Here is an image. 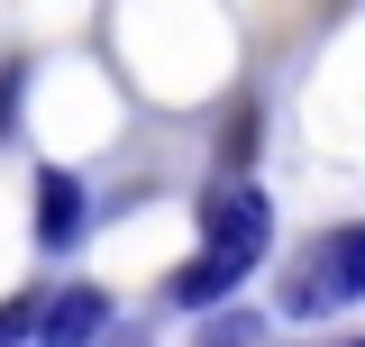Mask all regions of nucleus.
I'll return each instance as SVG.
<instances>
[{"instance_id":"f257e3e1","label":"nucleus","mask_w":365,"mask_h":347,"mask_svg":"<svg viewBox=\"0 0 365 347\" xmlns=\"http://www.w3.org/2000/svg\"><path fill=\"white\" fill-rule=\"evenodd\" d=\"M265 247H274V201L256 192V183H228L220 201H210V219H201V256L165 283V302L174 311L228 302V283H247V274L265 265Z\"/></svg>"},{"instance_id":"f03ea898","label":"nucleus","mask_w":365,"mask_h":347,"mask_svg":"<svg viewBox=\"0 0 365 347\" xmlns=\"http://www.w3.org/2000/svg\"><path fill=\"white\" fill-rule=\"evenodd\" d=\"M365 302V228H329L311 256L292 265V283H283V311L292 320H329V311Z\"/></svg>"},{"instance_id":"7ed1b4c3","label":"nucleus","mask_w":365,"mask_h":347,"mask_svg":"<svg viewBox=\"0 0 365 347\" xmlns=\"http://www.w3.org/2000/svg\"><path fill=\"white\" fill-rule=\"evenodd\" d=\"M101 329H110V293L101 283H64L55 302H37V329L28 338L37 347H91Z\"/></svg>"},{"instance_id":"20e7f679","label":"nucleus","mask_w":365,"mask_h":347,"mask_svg":"<svg viewBox=\"0 0 365 347\" xmlns=\"http://www.w3.org/2000/svg\"><path fill=\"white\" fill-rule=\"evenodd\" d=\"M83 228H91V201H83V174L46 165V174H37V247H73Z\"/></svg>"}]
</instances>
